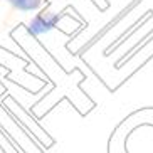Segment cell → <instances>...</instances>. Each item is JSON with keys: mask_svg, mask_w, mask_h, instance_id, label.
<instances>
[{"mask_svg": "<svg viewBox=\"0 0 153 153\" xmlns=\"http://www.w3.org/2000/svg\"><path fill=\"white\" fill-rule=\"evenodd\" d=\"M59 24V15L54 12H41L32 17V20L29 22V32L32 36H44L47 32H51L52 29Z\"/></svg>", "mask_w": 153, "mask_h": 153, "instance_id": "cell-1", "label": "cell"}, {"mask_svg": "<svg viewBox=\"0 0 153 153\" xmlns=\"http://www.w3.org/2000/svg\"><path fill=\"white\" fill-rule=\"evenodd\" d=\"M44 0H9V4L20 12H34L42 5Z\"/></svg>", "mask_w": 153, "mask_h": 153, "instance_id": "cell-2", "label": "cell"}]
</instances>
